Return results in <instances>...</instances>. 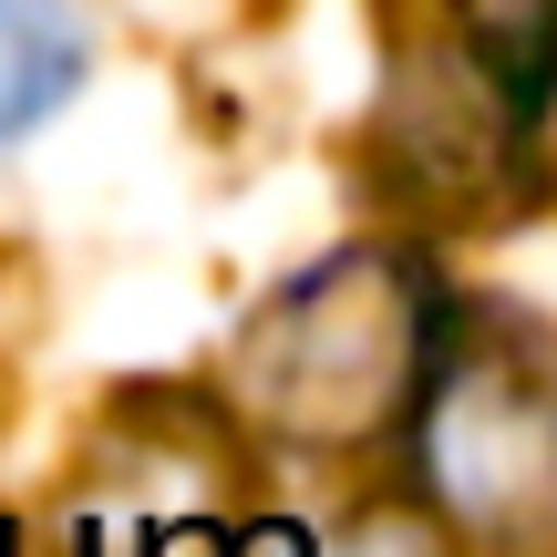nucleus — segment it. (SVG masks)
Segmentation results:
<instances>
[{"label": "nucleus", "mask_w": 557, "mask_h": 557, "mask_svg": "<svg viewBox=\"0 0 557 557\" xmlns=\"http://www.w3.org/2000/svg\"><path fill=\"white\" fill-rule=\"evenodd\" d=\"M238 537L248 527L218 506L197 444H124L21 537V557H238Z\"/></svg>", "instance_id": "obj_3"}, {"label": "nucleus", "mask_w": 557, "mask_h": 557, "mask_svg": "<svg viewBox=\"0 0 557 557\" xmlns=\"http://www.w3.org/2000/svg\"><path fill=\"white\" fill-rule=\"evenodd\" d=\"M0 557H11V547H0Z\"/></svg>", "instance_id": "obj_8"}, {"label": "nucleus", "mask_w": 557, "mask_h": 557, "mask_svg": "<svg viewBox=\"0 0 557 557\" xmlns=\"http://www.w3.org/2000/svg\"><path fill=\"white\" fill-rule=\"evenodd\" d=\"M413 475L444 537L475 557H557V320L434 310Z\"/></svg>", "instance_id": "obj_2"}, {"label": "nucleus", "mask_w": 557, "mask_h": 557, "mask_svg": "<svg viewBox=\"0 0 557 557\" xmlns=\"http://www.w3.org/2000/svg\"><path fill=\"white\" fill-rule=\"evenodd\" d=\"M238 557H434V547L393 517H361V527H331V537H310V527H248Z\"/></svg>", "instance_id": "obj_6"}, {"label": "nucleus", "mask_w": 557, "mask_h": 557, "mask_svg": "<svg viewBox=\"0 0 557 557\" xmlns=\"http://www.w3.org/2000/svg\"><path fill=\"white\" fill-rule=\"evenodd\" d=\"M434 278L403 248H341L299 269L227 351V413L289 455H361L413 413L434 351Z\"/></svg>", "instance_id": "obj_1"}, {"label": "nucleus", "mask_w": 557, "mask_h": 557, "mask_svg": "<svg viewBox=\"0 0 557 557\" xmlns=\"http://www.w3.org/2000/svg\"><path fill=\"white\" fill-rule=\"evenodd\" d=\"M455 52L496 83L506 103L547 124V83H557V0H455Z\"/></svg>", "instance_id": "obj_5"}, {"label": "nucleus", "mask_w": 557, "mask_h": 557, "mask_svg": "<svg viewBox=\"0 0 557 557\" xmlns=\"http://www.w3.org/2000/svg\"><path fill=\"white\" fill-rule=\"evenodd\" d=\"M83 62H94V32L73 0H0V145L52 124L73 103Z\"/></svg>", "instance_id": "obj_4"}, {"label": "nucleus", "mask_w": 557, "mask_h": 557, "mask_svg": "<svg viewBox=\"0 0 557 557\" xmlns=\"http://www.w3.org/2000/svg\"><path fill=\"white\" fill-rule=\"evenodd\" d=\"M547 103H557V83H547Z\"/></svg>", "instance_id": "obj_7"}]
</instances>
